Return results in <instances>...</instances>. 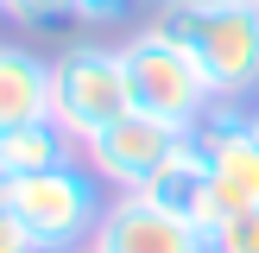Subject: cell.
I'll return each mask as SVG.
<instances>
[{
    "label": "cell",
    "mask_w": 259,
    "mask_h": 253,
    "mask_svg": "<svg viewBox=\"0 0 259 253\" xmlns=\"http://www.w3.org/2000/svg\"><path fill=\"white\" fill-rule=\"evenodd\" d=\"M152 25L171 32L209 70L222 101H253L259 95V7L253 0H177Z\"/></svg>",
    "instance_id": "6da1fadb"
},
{
    "label": "cell",
    "mask_w": 259,
    "mask_h": 253,
    "mask_svg": "<svg viewBox=\"0 0 259 253\" xmlns=\"http://www.w3.org/2000/svg\"><path fill=\"white\" fill-rule=\"evenodd\" d=\"M120 63H126V89H133V108L152 114V120H171V126H196L202 114L215 108V82L171 32L146 25L120 45Z\"/></svg>",
    "instance_id": "7a4b0ae2"
},
{
    "label": "cell",
    "mask_w": 259,
    "mask_h": 253,
    "mask_svg": "<svg viewBox=\"0 0 259 253\" xmlns=\"http://www.w3.org/2000/svg\"><path fill=\"white\" fill-rule=\"evenodd\" d=\"M13 215H19V228L32 234L38 253H76L95 240L101 215H108L101 177L82 158L57 164V171H38V177H13Z\"/></svg>",
    "instance_id": "3957f363"
},
{
    "label": "cell",
    "mask_w": 259,
    "mask_h": 253,
    "mask_svg": "<svg viewBox=\"0 0 259 253\" xmlns=\"http://www.w3.org/2000/svg\"><path fill=\"white\" fill-rule=\"evenodd\" d=\"M120 114H133L120 45H70L63 57H51V120H57L76 146H89L95 133H108Z\"/></svg>",
    "instance_id": "277c9868"
},
{
    "label": "cell",
    "mask_w": 259,
    "mask_h": 253,
    "mask_svg": "<svg viewBox=\"0 0 259 253\" xmlns=\"http://www.w3.org/2000/svg\"><path fill=\"white\" fill-rule=\"evenodd\" d=\"M190 139H196L202 164H209V190H215L222 222L259 209V133L247 126V101H215L190 126Z\"/></svg>",
    "instance_id": "5b68a950"
},
{
    "label": "cell",
    "mask_w": 259,
    "mask_h": 253,
    "mask_svg": "<svg viewBox=\"0 0 259 253\" xmlns=\"http://www.w3.org/2000/svg\"><path fill=\"white\" fill-rule=\"evenodd\" d=\"M190 126H171V120H152V114H120V120L108 126V133H95L82 146V164L101 177V184L114 190V196H133V190L152 184V171H158L164 158H171L177 146H184Z\"/></svg>",
    "instance_id": "8992f818"
},
{
    "label": "cell",
    "mask_w": 259,
    "mask_h": 253,
    "mask_svg": "<svg viewBox=\"0 0 259 253\" xmlns=\"http://www.w3.org/2000/svg\"><path fill=\"white\" fill-rule=\"evenodd\" d=\"M89 247L95 253H209V234L133 190V196L108 202V215H101V228H95Z\"/></svg>",
    "instance_id": "52a82bcc"
},
{
    "label": "cell",
    "mask_w": 259,
    "mask_h": 253,
    "mask_svg": "<svg viewBox=\"0 0 259 253\" xmlns=\"http://www.w3.org/2000/svg\"><path fill=\"white\" fill-rule=\"evenodd\" d=\"M139 196H152L158 209L184 215V222L202 228V234L222 228V209H215V190H209V164H202V152H196V139H190V133H184V146L152 171V184L139 190Z\"/></svg>",
    "instance_id": "ba28073f"
},
{
    "label": "cell",
    "mask_w": 259,
    "mask_h": 253,
    "mask_svg": "<svg viewBox=\"0 0 259 253\" xmlns=\"http://www.w3.org/2000/svg\"><path fill=\"white\" fill-rule=\"evenodd\" d=\"M51 114V57H38L32 45L0 38V133L32 126Z\"/></svg>",
    "instance_id": "9c48e42d"
},
{
    "label": "cell",
    "mask_w": 259,
    "mask_h": 253,
    "mask_svg": "<svg viewBox=\"0 0 259 253\" xmlns=\"http://www.w3.org/2000/svg\"><path fill=\"white\" fill-rule=\"evenodd\" d=\"M76 158H82V146L51 114L32 120V126L0 133V177H38V171H57V164H76Z\"/></svg>",
    "instance_id": "30bf717a"
},
{
    "label": "cell",
    "mask_w": 259,
    "mask_h": 253,
    "mask_svg": "<svg viewBox=\"0 0 259 253\" xmlns=\"http://www.w3.org/2000/svg\"><path fill=\"white\" fill-rule=\"evenodd\" d=\"M7 19L25 32H51V25H76V0H7Z\"/></svg>",
    "instance_id": "8fae6325"
},
{
    "label": "cell",
    "mask_w": 259,
    "mask_h": 253,
    "mask_svg": "<svg viewBox=\"0 0 259 253\" xmlns=\"http://www.w3.org/2000/svg\"><path fill=\"white\" fill-rule=\"evenodd\" d=\"M209 253H259V209L228 215V222L209 234Z\"/></svg>",
    "instance_id": "7c38bea8"
},
{
    "label": "cell",
    "mask_w": 259,
    "mask_h": 253,
    "mask_svg": "<svg viewBox=\"0 0 259 253\" xmlns=\"http://www.w3.org/2000/svg\"><path fill=\"white\" fill-rule=\"evenodd\" d=\"M126 13H133V0H76V19H89V25H114Z\"/></svg>",
    "instance_id": "4fadbf2b"
},
{
    "label": "cell",
    "mask_w": 259,
    "mask_h": 253,
    "mask_svg": "<svg viewBox=\"0 0 259 253\" xmlns=\"http://www.w3.org/2000/svg\"><path fill=\"white\" fill-rule=\"evenodd\" d=\"M0 253H38V247H32V234L19 228V215H13V209L0 215Z\"/></svg>",
    "instance_id": "5bb4252c"
},
{
    "label": "cell",
    "mask_w": 259,
    "mask_h": 253,
    "mask_svg": "<svg viewBox=\"0 0 259 253\" xmlns=\"http://www.w3.org/2000/svg\"><path fill=\"white\" fill-rule=\"evenodd\" d=\"M13 209V177H0V215Z\"/></svg>",
    "instance_id": "9a60e30c"
},
{
    "label": "cell",
    "mask_w": 259,
    "mask_h": 253,
    "mask_svg": "<svg viewBox=\"0 0 259 253\" xmlns=\"http://www.w3.org/2000/svg\"><path fill=\"white\" fill-rule=\"evenodd\" d=\"M247 126H253V133H259V95L247 101Z\"/></svg>",
    "instance_id": "2e32d148"
},
{
    "label": "cell",
    "mask_w": 259,
    "mask_h": 253,
    "mask_svg": "<svg viewBox=\"0 0 259 253\" xmlns=\"http://www.w3.org/2000/svg\"><path fill=\"white\" fill-rule=\"evenodd\" d=\"M158 7H177V0H158Z\"/></svg>",
    "instance_id": "e0dca14e"
},
{
    "label": "cell",
    "mask_w": 259,
    "mask_h": 253,
    "mask_svg": "<svg viewBox=\"0 0 259 253\" xmlns=\"http://www.w3.org/2000/svg\"><path fill=\"white\" fill-rule=\"evenodd\" d=\"M76 253H95V247H76Z\"/></svg>",
    "instance_id": "ac0fdd59"
},
{
    "label": "cell",
    "mask_w": 259,
    "mask_h": 253,
    "mask_svg": "<svg viewBox=\"0 0 259 253\" xmlns=\"http://www.w3.org/2000/svg\"><path fill=\"white\" fill-rule=\"evenodd\" d=\"M0 13H7V0H0Z\"/></svg>",
    "instance_id": "d6986e66"
},
{
    "label": "cell",
    "mask_w": 259,
    "mask_h": 253,
    "mask_svg": "<svg viewBox=\"0 0 259 253\" xmlns=\"http://www.w3.org/2000/svg\"><path fill=\"white\" fill-rule=\"evenodd\" d=\"M253 7H259V0H253Z\"/></svg>",
    "instance_id": "ffe728a7"
}]
</instances>
